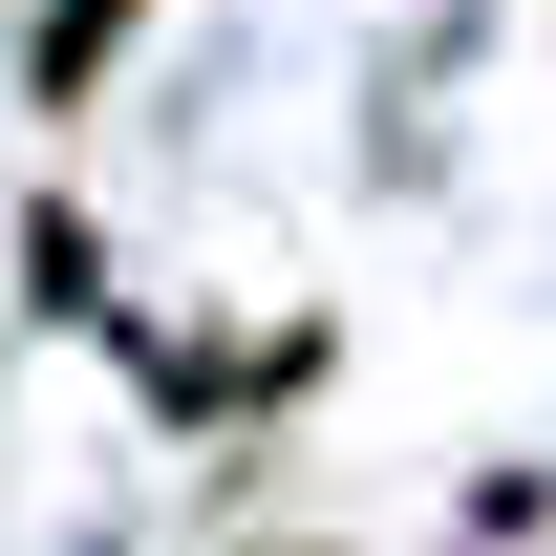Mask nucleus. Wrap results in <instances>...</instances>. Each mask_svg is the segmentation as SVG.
Segmentation results:
<instances>
[{
	"label": "nucleus",
	"mask_w": 556,
	"mask_h": 556,
	"mask_svg": "<svg viewBox=\"0 0 556 556\" xmlns=\"http://www.w3.org/2000/svg\"><path fill=\"white\" fill-rule=\"evenodd\" d=\"M129 22H150V0H43V43H22V108H86V65H108Z\"/></svg>",
	"instance_id": "nucleus-1"
}]
</instances>
